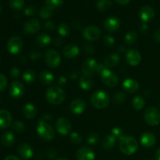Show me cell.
<instances>
[{
	"instance_id": "816d5d0a",
	"label": "cell",
	"mask_w": 160,
	"mask_h": 160,
	"mask_svg": "<svg viewBox=\"0 0 160 160\" xmlns=\"http://www.w3.org/2000/svg\"><path fill=\"white\" fill-rule=\"evenodd\" d=\"M62 43H63V42H62V39L60 37H56V38L53 39V44H54V45H56V46H61V45H62Z\"/></svg>"
},
{
	"instance_id": "5b68a950",
	"label": "cell",
	"mask_w": 160,
	"mask_h": 160,
	"mask_svg": "<svg viewBox=\"0 0 160 160\" xmlns=\"http://www.w3.org/2000/svg\"><path fill=\"white\" fill-rule=\"evenodd\" d=\"M145 122L150 126H157L160 123V112L155 107H148L144 112Z\"/></svg>"
},
{
	"instance_id": "ac0fdd59",
	"label": "cell",
	"mask_w": 160,
	"mask_h": 160,
	"mask_svg": "<svg viewBox=\"0 0 160 160\" xmlns=\"http://www.w3.org/2000/svg\"><path fill=\"white\" fill-rule=\"evenodd\" d=\"M123 88L129 94H134L139 89V83L132 78H127L123 82Z\"/></svg>"
},
{
	"instance_id": "ee69618b",
	"label": "cell",
	"mask_w": 160,
	"mask_h": 160,
	"mask_svg": "<svg viewBox=\"0 0 160 160\" xmlns=\"http://www.w3.org/2000/svg\"><path fill=\"white\" fill-rule=\"evenodd\" d=\"M37 12V9L36 7L33 5H30L28 7H26V9H24V14L28 17H31V16H34V14Z\"/></svg>"
},
{
	"instance_id": "1f68e13d",
	"label": "cell",
	"mask_w": 160,
	"mask_h": 160,
	"mask_svg": "<svg viewBox=\"0 0 160 160\" xmlns=\"http://www.w3.org/2000/svg\"><path fill=\"white\" fill-rule=\"evenodd\" d=\"M112 6V3L110 0H98L96 3V7L98 10L102 12L109 10L111 9Z\"/></svg>"
},
{
	"instance_id": "836d02e7",
	"label": "cell",
	"mask_w": 160,
	"mask_h": 160,
	"mask_svg": "<svg viewBox=\"0 0 160 160\" xmlns=\"http://www.w3.org/2000/svg\"><path fill=\"white\" fill-rule=\"evenodd\" d=\"M63 3L62 0H46L45 1V6L51 9L52 11L60 7Z\"/></svg>"
},
{
	"instance_id": "680465c9",
	"label": "cell",
	"mask_w": 160,
	"mask_h": 160,
	"mask_svg": "<svg viewBox=\"0 0 160 160\" xmlns=\"http://www.w3.org/2000/svg\"><path fill=\"white\" fill-rule=\"evenodd\" d=\"M4 160H20L18 157L15 156H8Z\"/></svg>"
},
{
	"instance_id": "52a82bcc",
	"label": "cell",
	"mask_w": 160,
	"mask_h": 160,
	"mask_svg": "<svg viewBox=\"0 0 160 160\" xmlns=\"http://www.w3.org/2000/svg\"><path fill=\"white\" fill-rule=\"evenodd\" d=\"M98 63L95 59H88L83 62L81 70L84 76L91 78L98 73Z\"/></svg>"
},
{
	"instance_id": "ab89813d",
	"label": "cell",
	"mask_w": 160,
	"mask_h": 160,
	"mask_svg": "<svg viewBox=\"0 0 160 160\" xmlns=\"http://www.w3.org/2000/svg\"><path fill=\"white\" fill-rule=\"evenodd\" d=\"M99 140V135L97 133H92L87 138V142L89 145H95Z\"/></svg>"
},
{
	"instance_id": "d6a6232c",
	"label": "cell",
	"mask_w": 160,
	"mask_h": 160,
	"mask_svg": "<svg viewBox=\"0 0 160 160\" xmlns=\"http://www.w3.org/2000/svg\"><path fill=\"white\" fill-rule=\"evenodd\" d=\"M124 40L127 45H134L138 40L137 34H136L134 31H129V32L127 33V34L125 35Z\"/></svg>"
},
{
	"instance_id": "be15d7a7",
	"label": "cell",
	"mask_w": 160,
	"mask_h": 160,
	"mask_svg": "<svg viewBox=\"0 0 160 160\" xmlns=\"http://www.w3.org/2000/svg\"><path fill=\"white\" fill-rule=\"evenodd\" d=\"M2 8L1 5H0V13H1V12H2Z\"/></svg>"
},
{
	"instance_id": "7a4b0ae2",
	"label": "cell",
	"mask_w": 160,
	"mask_h": 160,
	"mask_svg": "<svg viewBox=\"0 0 160 160\" xmlns=\"http://www.w3.org/2000/svg\"><path fill=\"white\" fill-rule=\"evenodd\" d=\"M110 102L109 95L104 91H96L92 94L91 97V102L95 108L102 109L107 107Z\"/></svg>"
},
{
	"instance_id": "f907efd6",
	"label": "cell",
	"mask_w": 160,
	"mask_h": 160,
	"mask_svg": "<svg viewBox=\"0 0 160 160\" xmlns=\"http://www.w3.org/2000/svg\"><path fill=\"white\" fill-rule=\"evenodd\" d=\"M44 28H45V29L47 30V31H52L55 29L56 26H55L54 23H53L52 21H47L46 23H45V25H44Z\"/></svg>"
},
{
	"instance_id": "30bf717a",
	"label": "cell",
	"mask_w": 160,
	"mask_h": 160,
	"mask_svg": "<svg viewBox=\"0 0 160 160\" xmlns=\"http://www.w3.org/2000/svg\"><path fill=\"white\" fill-rule=\"evenodd\" d=\"M83 37L84 39L88 41H96L101 36V30L97 26H94V25H91V26L87 27L84 29L82 32Z\"/></svg>"
},
{
	"instance_id": "e575fe53",
	"label": "cell",
	"mask_w": 160,
	"mask_h": 160,
	"mask_svg": "<svg viewBox=\"0 0 160 160\" xmlns=\"http://www.w3.org/2000/svg\"><path fill=\"white\" fill-rule=\"evenodd\" d=\"M132 106L136 110H141L145 106V100L141 96L134 97L132 101Z\"/></svg>"
},
{
	"instance_id": "4316f807",
	"label": "cell",
	"mask_w": 160,
	"mask_h": 160,
	"mask_svg": "<svg viewBox=\"0 0 160 160\" xmlns=\"http://www.w3.org/2000/svg\"><path fill=\"white\" fill-rule=\"evenodd\" d=\"M52 42V38L48 34H40L35 38L34 42L39 47H45L49 45Z\"/></svg>"
},
{
	"instance_id": "ba28073f",
	"label": "cell",
	"mask_w": 160,
	"mask_h": 160,
	"mask_svg": "<svg viewBox=\"0 0 160 160\" xmlns=\"http://www.w3.org/2000/svg\"><path fill=\"white\" fill-rule=\"evenodd\" d=\"M101 80L106 85L109 86V87H115L118 84L119 78L117 75L114 72L110 70L109 69L106 68V70H103L101 73Z\"/></svg>"
},
{
	"instance_id": "3957f363",
	"label": "cell",
	"mask_w": 160,
	"mask_h": 160,
	"mask_svg": "<svg viewBox=\"0 0 160 160\" xmlns=\"http://www.w3.org/2000/svg\"><path fill=\"white\" fill-rule=\"evenodd\" d=\"M65 92L58 86H52L48 88L46 92V99L53 105H59L65 100Z\"/></svg>"
},
{
	"instance_id": "74e56055",
	"label": "cell",
	"mask_w": 160,
	"mask_h": 160,
	"mask_svg": "<svg viewBox=\"0 0 160 160\" xmlns=\"http://www.w3.org/2000/svg\"><path fill=\"white\" fill-rule=\"evenodd\" d=\"M39 16H40L41 18L45 19V20L49 19L50 17L52 16V11L50 9H48L47 6H45L40 9V11H39Z\"/></svg>"
},
{
	"instance_id": "9c48e42d",
	"label": "cell",
	"mask_w": 160,
	"mask_h": 160,
	"mask_svg": "<svg viewBox=\"0 0 160 160\" xmlns=\"http://www.w3.org/2000/svg\"><path fill=\"white\" fill-rule=\"evenodd\" d=\"M23 47V40L19 36H13V37L10 38L7 42V45H6L8 52L12 55L18 54L22 50Z\"/></svg>"
},
{
	"instance_id": "603a6c76",
	"label": "cell",
	"mask_w": 160,
	"mask_h": 160,
	"mask_svg": "<svg viewBox=\"0 0 160 160\" xmlns=\"http://www.w3.org/2000/svg\"><path fill=\"white\" fill-rule=\"evenodd\" d=\"M156 138L155 134L150 132H145L141 137V143L145 148H151L156 145Z\"/></svg>"
},
{
	"instance_id": "91938a15",
	"label": "cell",
	"mask_w": 160,
	"mask_h": 160,
	"mask_svg": "<svg viewBox=\"0 0 160 160\" xmlns=\"http://www.w3.org/2000/svg\"><path fill=\"white\" fill-rule=\"evenodd\" d=\"M156 159L160 160V148L156 151Z\"/></svg>"
},
{
	"instance_id": "83f0119b",
	"label": "cell",
	"mask_w": 160,
	"mask_h": 160,
	"mask_svg": "<svg viewBox=\"0 0 160 160\" xmlns=\"http://www.w3.org/2000/svg\"><path fill=\"white\" fill-rule=\"evenodd\" d=\"M15 142V137L14 134L10 131H6L3 133L1 138V142L2 145L6 147H10L11 145H13Z\"/></svg>"
},
{
	"instance_id": "9a60e30c",
	"label": "cell",
	"mask_w": 160,
	"mask_h": 160,
	"mask_svg": "<svg viewBox=\"0 0 160 160\" xmlns=\"http://www.w3.org/2000/svg\"><path fill=\"white\" fill-rule=\"evenodd\" d=\"M87 107V104H86L85 101L82 98H76L72 102L70 103V110L73 113L79 115V114L83 113L84 110Z\"/></svg>"
},
{
	"instance_id": "11a10c76",
	"label": "cell",
	"mask_w": 160,
	"mask_h": 160,
	"mask_svg": "<svg viewBox=\"0 0 160 160\" xmlns=\"http://www.w3.org/2000/svg\"><path fill=\"white\" fill-rule=\"evenodd\" d=\"M58 83H59L60 85H62V84H66L67 83V79H66L65 77L60 76L59 78H58Z\"/></svg>"
},
{
	"instance_id": "d4e9b609",
	"label": "cell",
	"mask_w": 160,
	"mask_h": 160,
	"mask_svg": "<svg viewBox=\"0 0 160 160\" xmlns=\"http://www.w3.org/2000/svg\"><path fill=\"white\" fill-rule=\"evenodd\" d=\"M23 113L27 119H33L37 115V108L33 103H27L23 106Z\"/></svg>"
},
{
	"instance_id": "4dcf8cb0",
	"label": "cell",
	"mask_w": 160,
	"mask_h": 160,
	"mask_svg": "<svg viewBox=\"0 0 160 160\" xmlns=\"http://www.w3.org/2000/svg\"><path fill=\"white\" fill-rule=\"evenodd\" d=\"M36 73L33 70H27L23 72V75H22V78L23 80L26 83H33L36 79Z\"/></svg>"
},
{
	"instance_id": "e0dca14e",
	"label": "cell",
	"mask_w": 160,
	"mask_h": 160,
	"mask_svg": "<svg viewBox=\"0 0 160 160\" xmlns=\"http://www.w3.org/2000/svg\"><path fill=\"white\" fill-rule=\"evenodd\" d=\"M76 158L78 160H95L94 152L88 147H81L77 151Z\"/></svg>"
},
{
	"instance_id": "8fae6325",
	"label": "cell",
	"mask_w": 160,
	"mask_h": 160,
	"mask_svg": "<svg viewBox=\"0 0 160 160\" xmlns=\"http://www.w3.org/2000/svg\"><path fill=\"white\" fill-rule=\"evenodd\" d=\"M25 92L24 85L20 81H15L10 84L9 88V94L12 98L17 99L21 98Z\"/></svg>"
},
{
	"instance_id": "e7e4bbea",
	"label": "cell",
	"mask_w": 160,
	"mask_h": 160,
	"mask_svg": "<svg viewBox=\"0 0 160 160\" xmlns=\"http://www.w3.org/2000/svg\"><path fill=\"white\" fill-rule=\"evenodd\" d=\"M0 100H1V99H0Z\"/></svg>"
},
{
	"instance_id": "7bdbcfd3",
	"label": "cell",
	"mask_w": 160,
	"mask_h": 160,
	"mask_svg": "<svg viewBox=\"0 0 160 160\" xmlns=\"http://www.w3.org/2000/svg\"><path fill=\"white\" fill-rule=\"evenodd\" d=\"M125 98H126V96L123 92H117L114 96L113 100L116 104H120L125 101Z\"/></svg>"
},
{
	"instance_id": "f5cc1de1",
	"label": "cell",
	"mask_w": 160,
	"mask_h": 160,
	"mask_svg": "<svg viewBox=\"0 0 160 160\" xmlns=\"http://www.w3.org/2000/svg\"><path fill=\"white\" fill-rule=\"evenodd\" d=\"M139 30H140L141 32L144 33V34H145V33H146L147 31H148V25H147V23H142V25H141L140 28H139Z\"/></svg>"
},
{
	"instance_id": "484cf974",
	"label": "cell",
	"mask_w": 160,
	"mask_h": 160,
	"mask_svg": "<svg viewBox=\"0 0 160 160\" xmlns=\"http://www.w3.org/2000/svg\"><path fill=\"white\" fill-rule=\"evenodd\" d=\"M120 62V56L117 53L109 54L105 58L104 64L107 67H114L118 65Z\"/></svg>"
},
{
	"instance_id": "277c9868",
	"label": "cell",
	"mask_w": 160,
	"mask_h": 160,
	"mask_svg": "<svg viewBox=\"0 0 160 160\" xmlns=\"http://www.w3.org/2000/svg\"><path fill=\"white\" fill-rule=\"evenodd\" d=\"M36 131L38 135L45 141H52L55 138V131L53 128L43 119L38 121Z\"/></svg>"
},
{
	"instance_id": "2e32d148",
	"label": "cell",
	"mask_w": 160,
	"mask_h": 160,
	"mask_svg": "<svg viewBox=\"0 0 160 160\" xmlns=\"http://www.w3.org/2000/svg\"><path fill=\"white\" fill-rule=\"evenodd\" d=\"M120 20L117 17H108L104 22V28L108 32H115L120 28Z\"/></svg>"
},
{
	"instance_id": "6da1fadb",
	"label": "cell",
	"mask_w": 160,
	"mask_h": 160,
	"mask_svg": "<svg viewBox=\"0 0 160 160\" xmlns=\"http://www.w3.org/2000/svg\"><path fill=\"white\" fill-rule=\"evenodd\" d=\"M119 148L127 156H131L137 152L138 143L134 137L130 135H123L119 139Z\"/></svg>"
},
{
	"instance_id": "6f0895ef",
	"label": "cell",
	"mask_w": 160,
	"mask_h": 160,
	"mask_svg": "<svg viewBox=\"0 0 160 160\" xmlns=\"http://www.w3.org/2000/svg\"><path fill=\"white\" fill-rule=\"evenodd\" d=\"M115 1L117 2L118 4L122 5V6H124V5L128 4V3H129L131 0H115Z\"/></svg>"
},
{
	"instance_id": "44dd1931",
	"label": "cell",
	"mask_w": 160,
	"mask_h": 160,
	"mask_svg": "<svg viewBox=\"0 0 160 160\" xmlns=\"http://www.w3.org/2000/svg\"><path fill=\"white\" fill-rule=\"evenodd\" d=\"M18 153L21 158L23 159H29L34 155L33 148L28 143H22L20 145L18 148Z\"/></svg>"
},
{
	"instance_id": "f546056e",
	"label": "cell",
	"mask_w": 160,
	"mask_h": 160,
	"mask_svg": "<svg viewBox=\"0 0 160 160\" xmlns=\"http://www.w3.org/2000/svg\"><path fill=\"white\" fill-rule=\"evenodd\" d=\"M79 85L83 90H89V89L92 88V85H93V81L89 77L83 76L79 81Z\"/></svg>"
},
{
	"instance_id": "4fadbf2b",
	"label": "cell",
	"mask_w": 160,
	"mask_h": 160,
	"mask_svg": "<svg viewBox=\"0 0 160 160\" xmlns=\"http://www.w3.org/2000/svg\"><path fill=\"white\" fill-rule=\"evenodd\" d=\"M41 23L37 19H30L23 24V32L27 34H34L40 31Z\"/></svg>"
},
{
	"instance_id": "ffe728a7",
	"label": "cell",
	"mask_w": 160,
	"mask_h": 160,
	"mask_svg": "<svg viewBox=\"0 0 160 160\" xmlns=\"http://www.w3.org/2000/svg\"><path fill=\"white\" fill-rule=\"evenodd\" d=\"M79 47L77 46L76 45H73V44H69V45H66L62 49V55L68 59L76 58L79 55Z\"/></svg>"
},
{
	"instance_id": "f1b7e54d",
	"label": "cell",
	"mask_w": 160,
	"mask_h": 160,
	"mask_svg": "<svg viewBox=\"0 0 160 160\" xmlns=\"http://www.w3.org/2000/svg\"><path fill=\"white\" fill-rule=\"evenodd\" d=\"M39 79L43 84L49 85L54 81V76L51 72L48 71V70H44V71L41 72L39 74Z\"/></svg>"
},
{
	"instance_id": "cb8c5ba5",
	"label": "cell",
	"mask_w": 160,
	"mask_h": 160,
	"mask_svg": "<svg viewBox=\"0 0 160 160\" xmlns=\"http://www.w3.org/2000/svg\"><path fill=\"white\" fill-rule=\"evenodd\" d=\"M116 142H117V138L112 134H108V135L105 136L102 140V148L106 151H109L113 148L116 145Z\"/></svg>"
},
{
	"instance_id": "9f6ffc18",
	"label": "cell",
	"mask_w": 160,
	"mask_h": 160,
	"mask_svg": "<svg viewBox=\"0 0 160 160\" xmlns=\"http://www.w3.org/2000/svg\"><path fill=\"white\" fill-rule=\"evenodd\" d=\"M48 156L51 158V159H54V158L56 156V152L54 151V150L50 149L49 151L48 152Z\"/></svg>"
},
{
	"instance_id": "8d00e7d4",
	"label": "cell",
	"mask_w": 160,
	"mask_h": 160,
	"mask_svg": "<svg viewBox=\"0 0 160 160\" xmlns=\"http://www.w3.org/2000/svg\"><path fill=\"white\" fill-rule=\"evenodd\" d=\"M9 3L11 9L18 11L23 9L24 6V0H9Z\"/></svg>"
},
{
	"instance_id": "681fc988",
	"label": "cell",
	"mask_w": 160,
	"mask_h": 160,
	"mask_svg": "<svg viewBox=\"0 0 160 160\" xmlns=\"http://www.w3.org/2000/svg\"><path fill=\"white\" fill-rule=\"evenodd\" d=\"M83 49L85 52V53H87L88 55H92L95 52V48L92 45H90V44H86V45H84Z\"/></svg>"
},
{
	"instance_id": "b9f144b4",
	"label": "cell",
	"mask_w": 160,
	"mask_h": 160,
	"mask_svg": "<svg viewBox=\"0 0 160 160\" xmlns=\"http://www.w3.org/2000/svg\"><path fill=\"white\" fill-rule=\"evenodd\" d=\"M111 134L113 135L116 138L120 139V138L123 137L124 134H123V131L121 128H113L111 130Z\"/></svg>"
},
{
	"instance_id": "c3c4849f",
	"label": "cell",
	"mask_w": 160,
	"mask_h": 160,
	"mask_svg": "<svg viewBox=\"0 0 160 160\" xmlns=\"http://www.w3.org/2000/svg\"><path fill=\"white\" fill-rule=\"evenodd\" d=\"M20 74V70L16 67H12V68L10 70V72H9V75H10L11 78H13V79H16V78H19Z\"/></svg>"
},
{
	"instance_id": "d590c367",
	"label": "cell",
	"mask_w": 160,
	"mask_h": 160,
	"mask_svg": "<svg viewBox=\"0 0 160 160\" xmlns=\"http://www.w3.org/2000/svg\"><path fill=\"white\" fill-rule=\"evenodd\" d=\"M58 33H59L61 37H67V36H69V34L70 33V27L68 26V24H67L65 23H60L58 26Z\"/></svg>"
},
{
	"instance_id": "f6af8a7d",
	"label": "cell",
	"mask_w": 160,
	"mask_h": 160,
	"mask_svg": "<svg viewBox=\"0 0 160 160\" xmlns=\"http://www.w3.org/2000/svg\"><path fill=\"white\" fill-rule=\"evenodd\" d=\"M41 56H42V53H41V52L39 50L34 49L30 53V59L33 61L38 60L41 58Z\"/></svg>"
},
{
	"instance_id": "60d3db41",
	"label": "cell",
	"mask_w": 160,
	"mask_h": 160,
	"mask_svg": "<svg viewBox=\"0 0 160 160\" xmlns=\"http://www.w3.org/2000/svg\"><path fill=\"white\" fill-rule=\"evenodd\" d=\"M70 141H71L73 144H76V145L80 144L81 142V141H82L81 134H79L77 132H72L71 134H70Z\"/></svg>"
},
{
	"instance_id": "7dc6e473",
	"label": "cell",
	"mask_w": 160,
	"mask_h": 160,
	"mask_svg": "<svg viewBox=\"0 0 160 160\" xmlns=\"http://www.w3.org/2000/svg\"><path fill=\"white\" fill-rule=\"evenodd\" d=\"M104 43L107 46H112L115 44V39L110 35H106L104 37Z\"/></svg>"
},
{
	"instance_id": "6125c7cd",
	"label": "cell",
	"mask_w": 160,
	"mask_h": 160,
	"mask_svg": "<svg viewBox=\"0 0 160 160\" xmlns=\"http://www.w3.org/2000/svg\"><path fill=\"white\" fill-rule=\"evenodd\" d=\"M56 160H69V159H66V158H59V159H57Z\"/></svg>"
},
{
	"instance_id": "5bb4252c",
	"label": "cell",
	"mask_w": 160,
	"mask_h": 160,
	"mask_svg": "<svg viewBox=\"0 0 160 160\" xmlns=\"http://www.w3.org/2000/svg\"><path fill=\"white\" fill-rule=\"evenodd\" d=\"M125 59H126L127 62L130 66L135 67V66H138L141 62L142 56H141V53L137 49L132 48V49H130L127 52Z\"/></svg>"
},
{
	"instance_id": "8992f818",
	"label": "cell",
	"mask_w": 160,
	"mask_h": 160,
	"mask_svg": "<svg viewBox=\"0 0 160 160\" xmlns=\"http://www.w3.org/2000/svg\"><path fill=\"white\" fill-rule=\"evenodd\" d=\"M45 62L46 65L50 68H56L59 67L61 62L60 55L56 50L49 49L45 53L44 56Z\"/></svg>"
},
{
	"instance_id": "d6986e66",
	"label": "cell",
	"mask_w": 160,
	"mask_h": 160,
	"mask_svg": "<svg viewBox=\"0 0 160 160\" xmlns=\"http://www.w3.org/2000/svg\"><path fill=\"white\" fill-rule=\"evenodd\" d=\"M140 18L145 23L149 22L154 18L155 10L149 6H144L140 10Z\"/></svg>"
},
{
	"instance_id": "db71d44e",
	"label": "cell",
	"mask_w": 160,
	"mask_h": 160,
	"mask_svg": "<svg viewBox=\"0 0 160 160\" xmlns=\"http://www.w3.org/2000/svg\"><path fill=\"white\" fill-rule=\"evenodd\" d=\"M153 37H154V39L156 41V42H160V29L155 31Z\"/></svg>"
},
{
	"instance_id": "94428289",
	"label": "cell",
	"mask_w": 160,
	"mask_h": 160,
	"mask_svg": "<svg viewBox=\"0 0 160 160\" xmlns=\"http://www.w3.org/2000/svg\"><path fill=\"white\" fill-rule=\"evenodd\" d=\"M120 52H123L125 51V48H123V47H120V50H119Z\"/></svg>"
},
{
	"instance_id": "f35d334b",
	"label": "cell",
	"mask_w": 160,
	"mask_h": 160,
	"mask_svg": "<svg viewBox=\"0 0 160 160\" xmlns=\"http://www.w3.org/2000/svg\"><path fill=\"white\" fill-rule=\"evenodd\" d=\"M12 128L13 131H16V132L21 133L25 130V124L22 121H16L12 123Z\"/></svg>"
},
{
	"instance_id": "7c38bea8",
	"label": "cell",
	"mask_w": 160,
	"mask_h": 160,
	"mask_svg": "<svg viewBox=\"0 0 160 160\" xmlns=\"http://www.w3.org/2000/svg\"><path fill=\"white\" fill-rule=\"evenodd\" d=\"M56 128L57 132L60 135L66 136L70 134L71 131V124H70V120L64 117H61L56 120Z\"/></svg>"
},
{
	"instance_id": "bcb514c9",
	"label": "cell",
	"mask_w": 160,
	"mask_h": 160,
	"mask_svg": "<svg viewBox=\"0 0 160 160\" xmlns=\"http://www.w3.org/2000/svg\"><path fill=\"white\" fill-rule=\"evenodd\" d=\"M7 86V79L2 73H0V92L5 90Z\"/></svg>"
},
{
	"instance_id": "7402d4cb",
	"label": "cell",
	"mask_w": 160,
	"mask_h": 160,
	"mask_svg": "<svg viewBox=\"0 0 160 160\" xmlns=\"http://www.w3.org/2000/svg\"><path fill=\"white\" fill-rule=\"evenodd\" d=\"M12 124V115L5 109H0V128L5 129Z\"/></svg>"
}]
</instances>
